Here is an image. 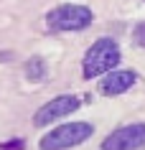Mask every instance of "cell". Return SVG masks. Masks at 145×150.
Here are the masks:
<instances>
[{"instance_id": "cell-3", "label": "cell", "mask_w": 145, "mask_h": 150, "mask_svg": "<svg viewBox=\"0 0 145 150\" xmlns=\"http://www.w3.org/2000/svg\"><path fill=\"white\" fill-rule=\"evenodd\" d=\"M46 23L54 31H84L92 23V10L87 5H76V3H66L59 5L46 16Z\"/></svg>"}, {"instance_id": "cell-5", "label": "cell", "mask_w": 145, "mask_h": 150, "mask_svg": "<svg viewBox=\"0 0 145 150\" xmlns=\"http://www.w3.org/2000/svg\"><path fill=\"white\" fill-rule=\"evenodd\" d=\"M79 104H81L79 97H74V94L56 97V99L46 102L38 112H36L33 122H36L38 127H46V125H51V122H56V120H61V117H66V115L76 112V110H79Z\"/></svg>"}, {"instance_id": "cell-6", "label": "cell", "mask_w": 145, "mask_h": 150, "mask_svg": "<svg viewBox=\"0 0 145 150\" xmlns=\"http://www.w3.org/2000/svg\"><path fill=\"white\" fill-rule=\"evenodd\" d=\"M135 71L130 69H112L105 74V79L99 81V92L105 97H115V94H122V92H127L132 84H135Z\"/></svg>"}, {"instance_id": "cell-8", "label": "cell", "mask_w": 145, "mask_h": 150, "mask_svg": "<svg viewBox=\"0 0 145 150\" xmlns=\"http://www.w3.org/2000/svg\"><path fill=\"white\" fill-rule=\"evenodd\" d=\"M132 41H135V46H143L145 48V23H140L132 33Z\"/></svg>"}, {"instance_id": "cell-2", "label": "cell", "mask_w": 145, "mask_h": 150, "mask_svg": "<svg viewBox=\"0 0 145 150\" xmlns=\"http://www.w3.org/2000/svg\"><path fill=\"white\" fill-rule=\"evenodd\" d=\"M94 127L89 122H66L61 127H54L51 132H46L41 137V150H66V148H74L84 142L87 137H92Z\"/></svg>"}, {"instance_id": "cell-4", "label": "cell", "mask_w": 145, "mask_h": 150, "mask_svg": "<svg viewBox=\"0 0 145 150\" xmlns=\"http://www.w3.org/2000/svg\"><path fill=\"white\" fill-rule=\"evenodd\" d=\"M145 148V125L135 122L127 127H117L102 140V150H140Z\"/></svg>"}, {"instance_id": "cell-1", "label": "cell", "mask_w": 145, "mask_h": 150, "mask_svg": "<svg viewBox=\"0 0 145 150\" xmlns=\"http://www.w3.org/2000/svg\"><path fill=\"white\" fill-rule=\"evenodd\" d=\"M120 64V48L112 38H97L87 54H84V76L97 79L107 71H112Z\"/></svg>"}, {"instance_id": "cell-7", "label": "cell", "mask_w": 145, "mask_h": 150, "mask_svg": "<svg viewBox=\"0 0 145 150\" xmlns=\"http://www.w3.org/2000/svg\"><path fill=\"white\" fill-rule=\"evenodd\" d=\"M25 76H28L31 81H41L43 76H46V61L38 59V56L28 59V64H25Z\"/></svg>"}]
</instances>
